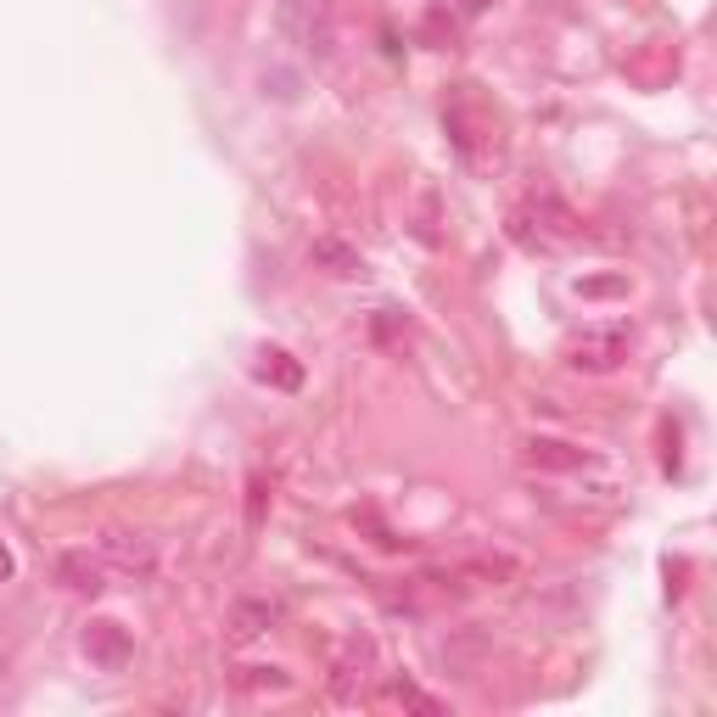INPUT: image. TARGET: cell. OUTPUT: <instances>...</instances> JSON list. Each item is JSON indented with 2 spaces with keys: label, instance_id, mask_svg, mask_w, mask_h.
Returning <instances> with one entry per match:
<instances>
[{
  "label": "cell",
  "instance_id": "cell-1",
  "mask_svg": "<svg viewBox=\"0 0 717 717\" xmlns=\"http://www.w3.org/2000/svg\"><path fill=\"white\" fill-rule=\"evenodd\" d=\"M622 358H627V325H594V331L567 342V365L583 371V376H605Z\"/></svg>",
  "mask_w": 717,
  "mask_h": 717
},
{
  "label": "cell",
  "instance_id": "cell-2",
  "mask_svg": "<svg viewBox=\"0 0 717 717\" xmlns=\"http://www.w3.org/2000/svg\"><path fill=\"white\" fill-rule=\"evenodd\" d=\"M371 662H376V645H371V640H347L342 656L331 662V695H336V700H353L358 689H365V678H371Z\"/></svg>",
  "mask_w": 717,
  "mask_h": 717
},
{
  "label": "cell",
  "instance_id": "cell-3",
  "mask_svg": "<svg viewBox=\"0 0 717 717\" xmlns=\"http://www.w3.org/2000/svg\"><path fill=\"white\" fill-rule=\"evenodd\" d=\"M281 600H263V594H247V600H236L230 605V616H225V627H230V640H258V634H269V627H281Z\"/></svg>",
  "mask_w": 717,
  "mask_h": 717
},
{
  "label": "cell",
  "instance_id": "cell-4",
  "mask_svg": "<svg viewBox=\"0 0 717 717\" xmlns=\"http://www.w3.org/2000/svg\"><path fill=\"white\" fill-rule=\"evenodd\" d=\"M84 656L90 662H96L102 673H118V667H129V634H124V627L118 622H90L84 627Z\"/></svg>",
  "mask_w": 717,
  "mask_h": 717
},
{
  "label": "cell",
  "instance_id": "cell-5",
  "mask_svg": "<svg viewBox=\"0 0 717 717\" xmlns=\"http://www.w3.org/2000/svg\"><path fill=\"white\" fill-rule=\"evenodd\" d=\"M56 583L73 589V594H102L107 589V561L90 555V550H67V555H56Z\"/></svg>",
  "mask_w": 717,
  "mask_h": 717
},
{
  "label": "cell",
  "instance_id": "cell-6",
  "mask_svg": "<svg viewBox=\"0 0 717 717\" xmlns=\"http://www.w3.org/2000/svg\"><path fill=\"white\" fill-rule=\"evenodd\" d=\"M521 460L538 466V471H583V466H589L583 448H572V443H561V437H527V443H521Z\"/></svg>",
  "mask_w": 717,
  "mask_h": 717
},
{
  "label": "cell",
  "instance_id": "cell-7",
  "mask_svg": "<svg viewBox=\"0 0 717 717\" xmlns=\"http://www.w3.org/2000/svg\"><path fill=\"white\" fill-rule=\"evenodd\" d=\"M102 561H113V567L135 572V578H152V567H157V550H152V538L113 532V538H107V550H102Z\"/></svg>",
  "mask_w": 717,
  "mask_h": 717
},
{
  "label": "cell",
  "instance_id": "cell-8",
  "mask_svg": "<svg viewBox=\"0 0 717 717\" xmlns=\"http://www.w3.org/2000/svg\"><path fill=\"white\" fill-rule=\"evenodd\" d=\"M314 263L331 269V276H358V269H365V258H358L347 241H336V236H320V241H314Z\"/></svg>",
  "mask_w": 717,
  "mask_h": 717
},
{
  "label": "cell",
  "instance_id": "cell-9",
  "mask_svg": "<svg viewBox=\"0 0 717 717\" xmlns=\"http://www.w3.org/2000/svg\"><path fill=\"white\" fill-rule=\"evenodd\" d=\"M387 700H393V706H409V711H420V717H443V700H432V695L415 689L409 678H393V684H387Z\"/></svg>",
  "mask_w": 717,
  "mask_h": 717
},
{
  "label": "cell",
  "instance_id": "cell-10",
  "mask_svg": "<svg viewBox=\"0 0 717 717\" xmlns=\"http://www.w3.org/2000/svg\"><path fill=\"white\" fill-rule=\"evenodd\" d=\"M258 376H263V382H281V387H298V382H303V371L292 365V353H281V347H269V353H263Z\"/></svg>",
  "mask_w": 717,
  "mask_h": 717
},
{
  "label": "cell",
  "instance_id": "cell-11",
  "mask_svg": "<svg viewBox=\"0 0 717 717\" xmlns=\"http://www.w3.org/2000/svg\"><path fill=\"white\" fill-rule=\"evenodd\" d=\"M236 684H241V689H292V678H287L281 667H241Z\"/></svg>",
  "mask_w": 717,
  "mask_h": 717
},
{
  "label": "cell",
  "instance_id": "cell-12",
  "mask_svg": "<svg viewBox=\"0 0 717 717\" xmlns=\"http://www.w3.org/2000/svg\"><path fill=\"white\" fill-rule=\"evenodd\" d=\"M247 521H263V477H252V499H247Z\"/></svg>",
  "mask_w": 717,
  "mask_h": 717
},
{
  "label": "cell",
  "instance_id": "cell-13",
  "mask_svg": "<svg viewBox=\"0 0 717 717\" xmlns=\"http://www.w3.org/2000/svg\"><path fill=\"white\" fill-rule=\"evenodd\" d=\"M488 7H493V0H460V12H466V18H477V12H488Z\"/></svg>",
  "mask_w": 717,
  "mask_h": 717
},
{
  "label": "cell",
  "instance_id": "cell-14",
  "mask_svg": "<svg viewBox=\"0 0 717 717\" xmlns=\"http://www.w3.org/2000/svg\"><path fill=\"white\" fill-rule=\"evenodd\" d=\"M0 578H12V555L7 550H0Z\"/></svg>",
  "mask_w": 717,
  "mask_h": 717
}]
</instances>
